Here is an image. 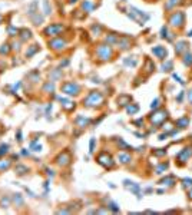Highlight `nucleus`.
Instances as JSON below:
<instances>
[{
  "label": "nucleus",
  "mask_w": 192,
  "mask_h": 215,
  "mask_svg": "<svg viewBox=\"0 0 192 215\" xmlns=\"http://www.w3.org/2000/svg\"><path fill=\"white\" fill-rule=\"evenodd\" d=\"M103 102V95L98 91H93L83 99V105L86 107H96Z\"/></svg>",
  "instance_id": "1"
},
{
  "label": "nucleus",
  "mask_w": 192,
  "mask_h": 215,
  "mask_svg": "<svg viewBox=\"0 0 192 215\" xmlns=\"http://www.w3.org/2000/svg\"><path fill=\"white\" fill-rule=\"evenodd\" d=\"M96 161H98V164H99V165H102L103 168L111 169V168H113V166H115V161H113V158H112V156L108 154V152H101V154L98 155V158H96Z\"/></svg>",
  "instance_id": "2"
},
{
  "label": "nucleus",
  "mask_w": 192,
  "mask_h": 215,
  "mask_svg": "<svg viewBox=\"0 0 192 215\" xmlns=\"http://www.w3.org/2000/svg\"><path fill=\"white\" fill-rule=\"evenodd\" d=\"M80 92V86H79L76 82H66V83L62 85V93L65 95H78Z\"/></svg>",
  "instance_id": "3"
},
{
  "label": "nucleus",
  "mask_w": 192,
  "mask_h": 215,
  "mask_svg": "<svg viewBox=\"0 0 192 215\" xmlns=\"http://www.w3.org/2000/svg\"><path fill=\"white\" fill-rule=\"evenodd\" d=\"M166 118H168V112L163 111V109H158V111H155L151 115V122H152V125H156V126H158V125L163 123Z\"/></svg>",
  "instance_id": "4"
},
{
  "label": "nucleus",
  "mask_w": 192,
  "mask_h": 215,
  "mask_svg": "<svg viewBox=\"0 0 192 215\" xmlns=\"http://www.w3.org/2000/svg\"><path fill=\"white\" fill-rule=\"evenodd\" d=\"M96 56H98L99 60H109L112 56V47L106 46V45H101V46L96 49Z\"/></svg>",
  "instance_id": "5"
},
{
  "label": "nucleus",
  "mask_w": 192,
  "mask_h": 215,
  "mask_svg": "<svg viewBox=\"0 0 192 215\" xmlns=\"http://www.w3.org/2000/svg\"><path fill=\"white\" fill-rule=\"evenodd\" d=\"M129 12H131V13H128V16L131 17V19H133V20H136L139 24H143L149 19L148 14L142 13L141 10H138V9H135V7H131V9H129Z\"/></svg>",
  "instance_id": "6"
},
{
  "label": "nucleus",
  "mask_w": 192,
  "mask_h": 215,
  "mask_svg": "<svg viewBox=\"0 0 192 215\" xmlns=\"http://www.w3.org/2000/svg\"><path fill=\"white\" fill-rule=\"evenodd\" d=\"M169 23H171V26L181 27L182 24L185 23V14L182 13V12H174L172 16L169 17Z\"/></svg>",
  "instance_id": "7"
},
{
  "label": "nucleus",
  "mask_w": 192,
  "mask_h": 215,
  "mask_svg": "<svg viewBox=\"0 0 192 215\" xmlns=\"http://www.w3.org/2000/svg\"><path fill=\"white\" fill-rule=\"evenodd\" d=\"M63 24L60 23H54V24H50V26H47L46 29H44L43 33L46 34V36H57V34H60L62 32H63Z\"/></svg>",
  "instance_id": "8"
},
{
  "label": "nucleus",
  "mask_w": 192,
  "mask_h": 215,
  "mask_svg": "<svg viewBox=\"0 0 192 215\" xmlns=\"http://www.w3.org/2000/svg\"><path fill=\"white\" fill-rule=\"evenodd\" d=\"M191 156H192V146H186V148H184L178 155H176V159H178L179 164H185Z\"/></svg>",
  "instance_id": "9"
},
{
  "label": "nucleus",
  "mask_w": 192,
  "mask_h": 215,
  "mask_svg": "<svg viewBox=\"0 0 192 215\" xmlns=\"http://www.w3.org/2000/svg\"><path fill=\"white\" fill-rule=\"evenodd\" d=\"M66 40L60 39V37H57V39H53V40L49 42V47H52L53 50H63L65 47H66Z\"/></svg>",
  "instance_id": "10"
},
{
  "label": "nucleus",
  "mask_w": 192,
  "mask_h": 215,
  "mask_svg": "<svg viewBox=\"0 0 192 215\" xmlns=\"http://www.w3.org/2000/svg\"><path fill=\"white\" fill-rule=\"evenodd\" d=\"M56 164L59 165V166H66V165H69L70 164V154H69L68 151L62 152L56 158Z\"/></svg>",
  "instance_id": "11"
},
{
  "label": "nucleus",
  "mask_w": 192,
  "mask_h": 215,
  "mask_svg": "<svg viewBox=\"0 0 192 215\" xmlns=\"http://www.w3.org/2000/svg\"><path fill=\"white\" fill-rule=\"evenodd\" d=\"M91 122H92L91 118H85V116H82V115L76 116V119H75V125L79 126V128H86V126L91 125Z\"/></svg>",
  "instance_id": "12"
},
{
  "label": "nucleus",
  "mask_w": 192,
  "mask_h": 215,
  "mask_svg": "<svg viewBox=\"0 0 192 215\" xmlns=\"http://www.w3.org/2000/svg\"><path fill=\"white\" fill-rule=\"evenodd\" d=\"M152 53L155 55L156 57H159V59H165L166 49H165V46H155V47H152Z\"/></svg>",
  "instance_id": "13"
},
{
  "label": "nucleus",
  "mask_w": 192,
  "mask_h": 215,
  "mask_svg": "<svg viewBox=\"0 0 192 215\" xmlns=\"http://www.w3.org/2000/svg\"><path fill=\"white\" fill-rule=\"evenodd\" d=\"M125 186L128 189H131L133 194L138 195V198H141V195H139V185L135 184V182H129V181H125Z\"/></svg>",
  "instance_id": "14"
},
{
  "label": "nucleus",
  "mask_w": 192,
  "mask_h": 215,
  "mask_svg": "<svg viewBox=\"0 0 192 215\" xmlns=\"http://www.w3.org/2000/svg\"><path fill=\"white\" fill-rule=\"evenodd\" d=\"M131 101H132V97L129 95H121L118 97V105L119 106H128L131 103Z\"/></svg>",
  "instance_id": "15"
},
{
  "label": "nucleus",
  "mask_w": 192,
  "mask_h": 215,
  "mask_svg": "<svg viewBox=\"0 0 192 215\" xmlns=\"http://www.w3.org/2000/svg\"><path fill=\"white\" fill-rule=\"evenodd\" d=\"M118 161L121 162V164L126 165V164H129V162L132 161V156H131L129 154H125V152H121V154L118 155Z\"/></svg>",
  "instance_id": "16"
},
{
  "label": "nucleus",
  "mask_w": 192,
  "mask_h": 215,
  "mask_svg": "<svg viewBox=\"0 0 192 215\" xmlns=\"http://www.w3.org/2000/svg\"><path fill=\"white\" fill-rule=\"evenodd\" d=\"M159 184H162V185H168V186H174V185L176 184V181H175V176L174 175H169V176H166V178H163L162 179Z\"/></svg>",
  "instance_id": "17"
},
{
  "label": "nucleus",
  "mask_w": 192,
  "mask_h": 215,
  "mask_svg": "<svg viewBox=\"0 0 192 215\" xmlns=\"http://www.w3.org/2000/svg\"><path fill=\"white\" fill-rule=\"evenodd\" d=\"M189 125V118L188 116H184V118H179L178 121H176V126H178L179 129H184V128H186Z\"/></svg>",
  "instance_id": "18"
},
{
  "label": "nucleus",
  "mask_w": 192,
  "mask_h": 215,
  "mask_svg": "<svg viewBox=\"0 0 192 215\" xmlns=\"http://www.w3.org/2000/svg\"><path fill=\"white\" fill-rule=\"evenodd\" d=\"M82 7H83L85 12H88V13H91V12H93V9L96 6H95V3H92L91 0H85L83 3H82Z\"/></svg>",
  "instance_id": "19"
},
{
  "label": "nucleus",
  "mask_w": 192,
  "mask_h": 215,
  "mask_svg": "<svg viewBox=\"0 0 192 215\" xmlns=\"http://www.w3.org/2000/svg\"><path fill=\"white\" fill-rule=\"evenodd\" d=\"M19 34H20V40L22 42H26L27 39H30L32 37V32L29 30V29H22V30L19 32Z\"/></svg>",
  "instance_id": "20"
},
{
  "label": "nucleus",
  "mask_w": 192,
  "mask_h": 215,
  "mask_svg": "<svg viewBox=\"0 0 192 215\" xmlns=\"http://www.w3.org/2000/svg\"><path fill=\"white\" fill-rule=\"evenodd\" d=\"M59 101H60V103H62V106L66 109V111H72L75 107V103H72L70 101H68V99H63V97H59Z\"/></svg>",
  "instance_id": "21"
},
{
  "label": "nucleus",
  "mask_w": 192,
  "mask_h": 215,
  "mask_svg": "<svg viewBox=\"0 0 192 215\" xmlns=\"http://www.w3.org/2000/svg\"><path fill=\"white\" fill-rule=\"evenodd\" d=\"M118 46L121 47V50H126V49H129V46H131V42H129V39H119Z\"/></svg>",
  "instance_id": "22"
},
{
  "label": "nucleus",
  "mask_w": 192,
  "mask_h": 215,
  "mask_svg": "<svg viewBox=\"0 0 192 215\" xmlns=\"http://www.w3.org/2000/svg\"><path fill=\"white\" fill-rule=\"evenodd\" d=\"M116 144H118L119 149H122V151H129V149H133V148L131 146V145H128L126 142L123 141V139H121V138H119L118 141H116Z\"/></svg>",
  "instance_id": "23"
},
{
  "label": "nucleus",
  "mask_w": 192,
  "mask_h": 215,
  "mask_svg": "<svg viewBox=\"0 0 192 215\" xmlns=\"http://www.w3.org/2000/svg\"><path fill=\"white\" fill-rule=\"evenodd\" d=\"M37 12H39L37 10V2H33V3H30L27 6V14H29V16H33Z\"/></svg>",
  "instance_id": "24"
},
{
  "label": "nucleus",
  "mask_w": 192,
  "mask_h": 215,
  "mask_svg": "<svg viewBox=\"0 0 192 215\" xmlns=\"http://www.w3.org/2000/svg\"><path fill=\"white\" fill-rule=\"evenodd\" d=\"M30 19H32V22L37 26V24H40L42 22H43V14H39V12H37V13H34L33 16H30Z\"/></svg>",
  "instance_id": "25"
},
{
  "label": "nucleus",
  "mask_w": 192,
  "mask_h": 215,
  "mask_svg": "<svg viewBox=\"0 0 192 215\" xmlns=\"http://www.w3.org/2000/svg\"><path fill=\"white\" fill-rule=\"evenodd\" d=\"M12 201L14 202V204H16V207H22V205H23V197H22L20 194H14L13 195V198H12Z\"/></svg>",
  "instance_id": "26"
},
{
  "label": "nucleus",
  "mask_w": 192,
  "mask_h": 215,
  "mask_svg": "<svg viewBox=\"0 0 192 215\" xmlns=\"http://www.w3.org/2000/svg\"><path fill=\"white\" fill-rule=\"evenodd\" d=\"M119 40V37L118 34H115V33H111L106 36V42H108V45H115V43H118Z\"/></svg>",
  "instance_id": "27"
},
{
  "label": "nucleus",
  "mask_w": 192,
  "mask_h": 215,
  "mask_svg": "<svg viewBox=\"0 0 192 215\" xmlns=\"http://www.w3.org/2000/svg\"><path fill=\"white\" fill-rule=\"evenodd\" d=\"M60 77H62V72H60V69H54V71L50 73V81H52V82L59 81Z\"/></svg>",
  "instance_id": "28"
},
{
  "label": "nucleus",
  "mask_w": 192,
  "mask_h": 215,
  "mask_svg": "<svg viewBox=\"0 0 192 215\" xmlns=\"http://www.w3.org/2000/svg\"><path fill=\"white\" fill-rule=\"evenodd\" d=\"M37 50H39V46H37V45H32V46H29V49L26 50V57H32Z\"/></svg>",
  "instance_id": "29"
},
{
  "label": "nucleus",
  "mask_w": 192,
  "mask_h": 215,
  "mask_svg": "<svg viewBox=\"0 0 192 215\" xmlns=\"http://www.w3.org/2000/svg\"><path fill=\"white\" fill-rule=\"evenodd\" d=\"M168 162H163V164H161V165H158V166H156V169H155V172L158 175H161V174H163V172L166 171V169H168Z\"/></svg>",
  "instance_id": "30"
},
{
  "label": "nucleus",
  "mask_w": 192,
  "mask_h": 215,
  "mask_svg": "<svg viewBox=\"0 0 192 215\" xmlns=\"http://www.w3.org/2000/svg\"><path fill=\"white\" fill-rule=\"evenodd\" d=\"M123 65L125 66H136V65H138V59H136L135 56L132 57V59H123Z\"/></svg>",
  "instance_id": "31"
},
{
  "label": "nucleus",
  "mask_w": 192,
  "mask_h": 215,
  "mask_svg": "<svg viewBox=\"0 0 192 215\" xmlns=\"http://www.w3.org/2000/svg\"><path fill=\"white\" fill-rule=\"evenodd\" d=\"M185 49H186V42H179V43L175 46V52H176V55H181L182 52L185 50Z\"/></svg>",
  "instance_id": "32"
},
{
  "label": "nucleus",
  "mask_w": 192,
  "mask_h": 215,
  "mask_svg": "<svg viewBox=\"0 0 192 215\" xmlns=\"http://www.w3.org/2000/svg\"><path fill=\"white\" fill-rule=\"evenodd\" d=\"M10 161L9 159H2L0 161V171H7V169L10 168Z\"/></svg>",
  "instance_id": "33"
},
{
  "label": "nucleus",
  "mask_w": 192,
  "mask_h": 215,
  "mask_svg": "<svg viewBox=\"0 0 192 215\" xmlns=\"http://www.w3.org/2000/svg\"><path fill=\"white\" fill-rule=\"evenodd\" d=\"M139 111V106L138 105H133V103H131V105H128V106H126V112H128V113H136V112Z\"/></svg>",
  "instance_id": "34"
},
{
  "label": "nucleus",
  "mask_w": 192,
  "mask_h": 215,
  "mask_svg": "<svg viewBox=\"0 0 192 215\" xmlns=\"http://www.w3.org/2000/svg\"><path fill=\"white\" fill-rule=\"evenodd\" d=\"M12 204V199L9 198V197H4V198H2V201H0V205L3 207V208H9Z\"/></svg>",
  "instance_id": "35"
},
{
  "label": "nucleus",
  "mask_w": 192,
  "mask_h": 215,
  "mask_svg": "<svg viewBox=\"0 0 192 215\" xmlns=\"http://www.w3.org/2000/svg\"><path fill=\"white\" fill-rule=\"evenodd\" d=\"M19 29L17 27H14V26H9L7 27V33H9V36H17L19 34Z\"/></svg>",
  "instance_id": "36"
},
{
  "label": "nucleus",
  "mask_w": 192,
  "mask_h": 215,
  "mask_svg": "<svg viewBox=\"0 0 192 215\" xmlns=\"http://www.w3.org/2000/svg\"><path fill=\"white\" fill-rule=\"evenodd\" d=\"M30 149L33 152H40L42 151V145L37 144L36 141H33V142H30Z\"/></svg>",
  "instance_id": "37"
},
{
  "label": "nucleus",
  "mask_w": 192,
  "mask_h": 215,
  "mask_svg": "<svg viewBox=\"0 0 192 215\" xmlns=\"http://www.w3.org/2000/svg\"><path fill=\"white\" fill-rule=\"evenodd\" d=\"M182 186H184L185 189L192 188V179L191 178H184L182 179Z\"/></svg>",
  "instance_id": "38"
},
{
  "label": "nucleus",
  "mask_w": 192,
  "mask_h": 215,
  "mask_svg": "<svg viewBox=\"0 0 192 215\" xmlns=\"http://www.w3.org/2000/svg\"><path fill=\"white\" fill-rule=\"evenodd\" d=\"M54 91V83L53 82H47L43 86V92H53Z\"/></svg>",
  "instance_id": "39"
},
{
  "label": "nucleus",
  "mask_w": 192,
  "mask_h": 215,
  "mask_svg": "<svg viewBox=\"0 0 192 215\" xmlns=\"http://www.w3.org/2000/svg\"><path fill=\"white\" fill-rule=\"evenodd\" d=\"M9 152V145L7 144H0V156H3Z\"/></svg>",
  "instance_id": "40"
},
{
  "label": "nucleus",
  "mask_w": 192,
  "mask_h": 215,
  "mask_svg": "<svg viewBox=\"0 0 192 215\" xmlns=\"http://www.w3.org/2000/svg\"><path fill=\"white\" fill-rule=\"evenodd\" d=\"M16 172L19 175H24L27 172V166H24V165H17V166H16Z\"/></svg>",
  "instance_id": "41"
},
{
  "label": "nucleus",
  "mask_w": 192,
  "mask_h": 215,
  "mask_svg": "<svg viewBox=\"0 0 192 215\" xmlns=\"http://www.w3.org/2000/svg\"><path fill=\"white\" fill-rule=\"evenodd\" d=\"M108 208H109V209H112L113 212H119V211H121L118 205L115 204V202H112V201H109V202H108Z\"/></svg>",
  "instance_id": "42"
},
{
  "label": "nucleus",
  "mask_w": 192,
  "mask_h": 215,
  "mask_svg": "<svg viewBox=\"0 0 192 215\" xmlns=\"http://www.w3.org/2000/svg\"><path fill=\"white\" fill-rule=\"evenodd\" d=\"M43 10H44V14H50L52 9L50 6H49V2L47 0H43Z\"/></svg>",
  "instance_id": "43"
},
{
  "label": "nucleus",
  "mask_w": 192,
  "mask_h": 215,
  "mask_svg": "<svg viewBox=\"0 0 192 215\" xmlns=\"http://www.w3.org/2000/svg\"><path fill=\"white\" fill-rule=\"evenodd\" d=\"M95 145H96V139L91 138V141H89V152H91V154L95 152Z\"/></svg>",
  "instance_id": "44"
},
{
  "label": "nucleus",
  "mask_w": 192,
  "mask_h": 215,
  "mask_svg": "<svg viewBox=\"0 0 192 215\" xmlns=\"http://www.w3.org/2000/svg\"><path fill=\"white\" fill-rule=\"evenodd\" d=\"M184 63L188 65V66H192V56H191V53H185V59H184Z\"/></svg>",
  "instance_id": "45"
},
{
  "label": "nucleus",
  "mask_w": 192,
  "mask_h": 215,
  "mask_svg": "<svg viewBox=\"0 0 192 215\" xmlns=\"http://www.w3.org/2000/svg\"><path fill=\"white\" fill-rule=\"evenodd\" d=\"M172 69V62L171 60H166V63H163L162 65V71H166V72H169Z\"/></svg>",
  "instance_id": "46"
},
{
  "label": "nucleus",
  "mask_w": 192,
  "mask_h": 215,
  "mask_svg": "<svg viewBox=\"0 0 192 215\" xmlns=\"http://www.w3.org/2000/svg\"><path fill=\"white\" fill-rule=\"evenodd\" d=\"M9 50H10V47H9V45H7V43H4L3 46L0 47V53L7 55V53H9Z\"/></svg>",
  "instance_id": "47"
},
{
  "label": "nucleus",
  "mask_w": 192,
  "mask_h": 215,
  "mask_svg": "<svg viewBox=\"0 0 192 215\" xmlns=\"http://www.w3.org/2000/svg\"><path fill=\"white\" fill-rule=\"evenodd\" d=\"M153 155H155V156H163V155H166V149H159V151H153Z\"/></svg>",
  "instance_id": "48"
},
{
  "label": "nucleus",
  "mask_w": 192,
  "mask_h": 215,
  "mask_svg": "<svg viewBox=\"0 0 192 215\" xmlns=\"http://www.w3.org/2000/svg\"><path fill=\"white\" fill-rule=\"evenodd\" d=\"M146 63H148V66H146V71H148V72H152V69L155 67V65L152 63L151 60H146Z\"/></svg>",
  "instance_id": "49"
},
{
  "label": "nucleus",
  "mask_w": 192,
  "mask_h": 215,
  "mask_svg": "<svg viewBox=\"0 0 192 215\" xmlns=\"http://www.w3.org/2000/svg\"><path fill=\"white\" fill-rule=\"evenodd\" d=\"M159 106V99H155V101L152 102V105H151V107L152 109H156V107Z\"/></svg>",
  "instance_id": "50"
},
{
  "label": "nucleus",
  "mask_w": 192,
  "mask_h": 215,
  "mask_svg": "<svg viewBox=\"0 0 192 215\" xmlns=\"http://www.w3.org/2000/svg\"><path fill=\"white\" fill-rule=\"evenodd\" d=\"M161 36L162 37H166V36H168V34H166V33H168V29H166V27H162V30H161Z\"/></svg>",
  "instance_id": "51"
},
{
  "label": "nucleus",
  "mask_w": 192,
  "mask_h": 215,
  "mask_svg": "<svg viewBox=\"0 0 192 215\" xmlns=\"http://www.w3.org/2000/svg\"><path fill=\"white\" fill-rule=\"evenodd\" d=\"M175 2H178V0H171V2H168V3H166V9H171V7L175 4Z\"/></svg>",
  "instance_id": "52"
},
{
  "label": "nucleus",
  "mask_w": 192,
  "mask_h": 215,
  "mask_svg": "<svg viewBox=\"0 0 192 215\" xmlns=\"http://www.w3.org/2000/svg\"><path fill=\"white\" fill-rule=\"evenodd\" d=\"M92 30L96 32V33H99V32L102 30V26H99V24H98V26H93V27H92Z\"/></svg>",
  "instance_id": "53"
},
{
  "label": "nucleus",
  "mask_w": 192,
  "mask_h": 215,
  "mask_svg": "<svg viewBox=\"0 0 192 215\" xmlns=\"http://www.w3.org/2000/svg\"><path fill=\"white\" fill-rule=\"evenodd\" d=\"M22 141H23V138H22V131L19 129V131H17V142H22Z\"/></svg>",
  "instance_id": "54"
},
{
  "label": "nucleus",
  "mask_w": 192,
  "mask_h": 215,
  "mask_svg": "<svg viewBox=\"0 0 192 215\" xmlns=\"http://www.w3.org/2000/svg\"><path fill=\"white\" fill-rule=\"evenodd\" d=\"M186 197H188L189 201H192V188H189V189H188V195H186Z\"/></svg>",
  "instance_id": "55"
},
{
  "label": "nucleus",
  "mask_w": 192,
  "mask_h": 215,
  "mask_svg": "<svg viewBox=\"0 0 192 215\" xmlns=\"http://www.w3.org/2000/svg\"><path fill=\"white\" fill-rule=\"evenodd\" d=\"M182 97H184V92H179L178 97H176V101H178V102H182Z\"/></svg>",
  "instance_id": "56"
},
{
  "label": "nucleus",
  "mask_w": 192,
  "mask_h": 215,
  "mask_svg": "<svg viewBox=\"0 0 192 215\" xmlns=\"http://www.w3.org/2000/svg\"><path fill=\"white\" fill-rule=\"evenodd\" d=\"M29 154H30L29 151H26V149H22V155H23V156H29Z\"/></svg>",
  "instance_id": "57"
},
{
  "label": "nucleus",
  "mask_w": 192,
  "mask_h": 215,
  "mask_svg": "<svg viewBox=\"0 0 192 215\" xmlns=\"http://www.w3.org/2000/svg\"><path fill=\"white\" fill-rule=\"evenodd\" d=\"M188 101H189V103H192V91L188 92Z\"/></svg>",
  "instance_id": "58"
},
{
  "label": "nucleus",
  "mask_w": 192,
  "mask_h": 215,
  "mask_svg": "<svg viewBox=\"0 0 192 215\" xmlns=\"http://www.w3.org/2000/svg\"><path fill=\"white\" fill-rule=\"evenodd\" d=\"M46 172H47V175H49V176H54V174H53V171H52V169H46Z\"/></svg>",
  "instance_id": "59"
},
{
  "label": "nucleus",
  "mask_w": 192,
  "mask_h": 215,
  "mask_svg": "<svg viewBox=\"0 0 192 215\" xmlns=\"http://www.w3.org/2000/svg\"><path fill=\"white\" fill-rule=\"evenodd\" d=\"M174 77H175V79H176V81H178L181 85H184V81H181V77H179V76H176V75H174Z\"/></svg>",
  "instance_id": "60"
},
{
  "label": "nucleus",
  "mask_w": 192,
  "mask_h": 215,
  "mask_svg": "<svg viewBox=\"0 0 192 215\" xmlns=\"http://www.w3.org/2000/svg\"><path fill=\"white\" fill-rule=\"evenodd\" d=\"M142 122H143V119H138V121H135L133 123L135 125H142Z\"/></svg>",
  "instance_id": "61"
},
{
  "label": "nucleus",
  "mask_w": 192,
  "mask_h": 215,
  "mask_svg": "<svg viewBox=\"0 0 192 215\" xmlns=\"http://www.w3.org/2000/svg\"><path fill=\"white\" fill-rule=\"evenodd\" d=\"M76 2H78V0H70V3H76Z\"/></svg>",
  "instance_id": "62"
},
{
  "label": "nucleus",
  "mask_w": 192,
  "mask_h": 215,
  "mask_svg": "<svg viewBox=\"0 0 192 215\" xmlns=\"http://www.w3.org/2000/svg\"><path fill=\"white\" fill-rule=\"evenodd\" d=\"M0 20H2V14H0Z\"/></svg>",
  "instance_id": "63"
}]
</instances>
